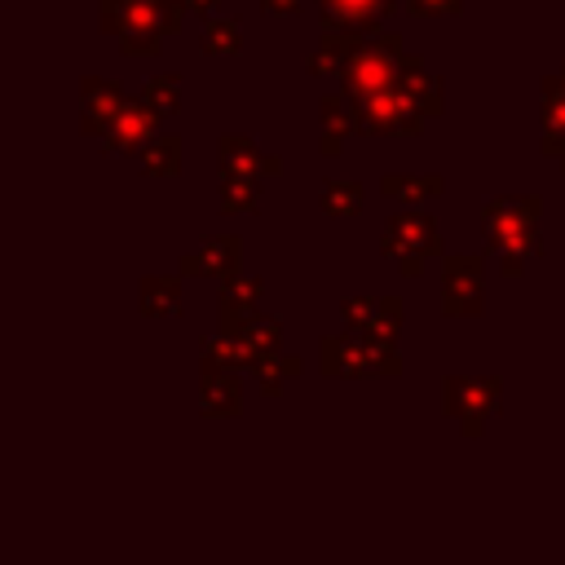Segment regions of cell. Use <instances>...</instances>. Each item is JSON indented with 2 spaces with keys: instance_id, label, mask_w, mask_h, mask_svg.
<instances>
[{
  "instance_id": "obj_1",
  "label": "cell",
  "mask_w": 565,
  "mask_h": 565,
  "mask_svg": "<svg viewBox=\"0 0 565 565\" xmlns=\"http://www.w3.org/2000/svg\"><path fill=\"white\" fill-rule=\"evenodd\" d=\"M539 216H543L539 194H512V199L481 203V234H486V247L499 256L503 278H521L525 265L543 256Z\"/></svg>"
},
{
  "instance_id": "obj_2",
  "label": "cell",
  "mask_w": 565,
  "mask_h": 565,
  "mask_svg": "<svg viewBox=\"0 0 565 565\" xmlns=\"http://www.w3.org/2000/svg\"><path fill=\"white\" fill-rule=\"evenodd\" d=\"M406 66V53H402V35L397 31H380V35H366L358 44V53L349 57V66L340 71V93L362 106L388 88H397V75Z\"/></svg>"
},
{
  "instance_id": "obj_3",
  "label": "cell",
  "mask_w": 565,
  "mask_h": 565,
  "mask_svg": "<svg viewBox=\"0 0 565 565\" xmlns=\"http://www.w3.org/2000/svg\"><path fill=\"white\" fill-rule=\"evenodd\" d=\"M441 406L468 437H481L486 424L503 406V380L499 375H446L441 380Z\"/></svg>"
},
{
  "instance_id": "obj_4",
  "label": "cell",
  "mask_w": 565,
  "mask_h": 565,
  "mask_svg": "<svg viewBox=\"0 0 565 565\" xmlns=\"http://www.w3.org/2000/svg\"><path fill=\"white\" fill-rule=\"evenodd\" d=\"M380 252L406 274L415 278L424 269V260L441 256V230L433 216L424 212H397L384 221V234H380Z\"/></svg>"
},
{
  "instance_id": "obj_5",
  "label": "cell",
  "mask_w": 565,
  "mask_h": 565,
  "mask_svg": "<svg viewBox=\"0 0 565 565\" xmlns=\"http://www.w3.org/2000/svg\"><path fill=\"white\" fill-rule=\"evenodd\" d=\"M318 366L322 375H402V358L393 344L380 340H362V335H327L318 344Z\"/></svg>"
},
{
  "instance_id": "obj_6",
  "label": "cell",
  "mask_w": 565,
  "mask_h": 565,
  "mask_svg": "<svg viewBox=\"0 0 565 565\" xmlns=\"http://www.w3.org/2000/svg\"><path fill=\"white\" fill-rule=\"evenodd\" d=\"M481 282H486V256L459 252L441 260V313L446 318H477L481 305Z\"/></svg>"
},
{
  "instance_id": "obj_7",
  "label": "cell",
  "mask_w": 565,
  "mask_h": 565,
  "mask_svg": "<svg viewBox=\"0 0 565 565\" xmlns=\"http://www.w3.org/2000/svg\"><path fill=\"white\" fill-rule=\"evenodd\" d=\"M340 322L349 335L393 344L402 331V300L397 296H349L340 300Z\"/></svg>"
},
{
  "instance_id": "obj_8",
  "label": "cell",
  "mask_w": 565,
  "mask_h": 565,
  "mask_svg": "<svg viewBox=\"0 0 565 565\" xmlns=\"http://www.w3.org/2000/svg\"><path fill=\"white\" fill-rule=\"evenodd\" d=\"M424 128V115L402 88H388L358 106V132L366 137H415Z\"/></svg>"
},
{
  "instance_id": "obj_9",
  "label": "cell",
  "mask_w": 565,
  "mask_h": 565,
  "mask_svg": "<svg viewBox=\"0 0 565 565\" xmlns=\"http://www.w3.org/2000/svg\"><path fill=\"white\" fill-rule=\"evenodd\" d=\"M177 274L181 278H216V282L243 274V238L238 234H212V238L194 243L190 252H181Z\"/></svg>"
},
{
  "instance_id": "obj_10",
  "label": "cell",
  "mask_w": 565,
  "mask_h": 565,
  "mask_svg": "<svg viewBox=\"0 0 565 565\" xmlns=\"http://www.w3.org/2000/svg\"><path fill=\"white\" fill-rule=\"evenodd\" d=\"M124 106H128V97H124V88L115 79H102V75H84L79 79V119H84L79 128L88 137H102L119 119Z\"/></svg>"
},
{
  "instance_id": "obj_11",
  "label": "cell",
  "mask_w": 565,
  "mask_h": 565,
  "mask_svg": "<svg viewBox=\"0 0 565 565\" xmlns=\"http://www.w3.org/2000/svg\"><path fill=\"white\" fill-rule=\"evenodd\" d=\"M159 110H150L146 102H128L124 110H119V119L102 132V150H110V154H128V150H137L141 154V146H150L154 137H159Z\"/></svg>"
},
{
  "instance_id": "obj_12",
  "label": "cell",
  "mask_w": 565,
  "mask_h": 565,
  "mask_svg": "<svg viewBox=\"0 0 565 565\" xmlns=\"http://www.w3.org/2000/svg\"><path fill=\"white\" fill-rule=\"evenodd\" d=\"M216 163H221V177H252V181L282 172V163L269 150H260L252 137H243V132H225L216 141Z\"/></svg>"
},
{
  "instance_id": "obj_13",
  "label": "cell",
  "mask_w": 565,
  "mask_h": 565,
  "mask_svg": "<svg viewBox=\"0 0 565 565\" xmlns=\"http://www.w3.org/2000/svg\"><path fill=\"white\" fill-rule=\"evenodd\" d=\"M318 4H322V26L358 31V35H380L384 18L397 9V0H318Z\"/></svg>"
},
{
  "instance_id": "obj_14",
  "label": "cell",
  "mask_w": 565,
  "mask_h": 565,
  "mask_svg": "<svg viewBox=\"0 0 565 565\" xmlns=\"http://www.w3.org/2000/svg\"><path fill=\"white\" fill-rule=\"evenodd\" d=\"M199 406L207 419H234L243 411V375L199 366Z\"/></svg>"
},
{
  "instance_id": "obj_15",
  "label": "cell",
  "mask_w": 565,
  "mask_h": 565,
  "mask_svg": "<svg viewBox=\"0 0 565 565\" xmlns=\"http://www.w3.org/2000/svg\"><path fill=\"white\" fill-rule=\"evenodd\" d=\"M322 124H318V150L322 154H340L344 141L358 132V106L344 97V93H327L322 106H318Z\"/></svg>"
},
{
  "instance_id": "obj_16",
  "label": "cell",
  "mask_w": 565,
  "mask_h": 565,
  "mask_svg": "<svg viewBox=\"0 0 565 565\" xmlns=\"http://www.w3.org/2000/svg\"><path fill=\"white\" fill-rule=\"evenodd\" d=\"M539 150L543 154H565V79L561 71L543 79V106H539Z\"/></svg>"
},
{
  "instance_id": "obj_17",
  "label": "cell",
  "mask_w": 565,
  "mask_h": 565,
  "mask_svg": "<svg viewBox=\"0 0 565 565\" xmlns=\"http://www.w3.org/2000/svg\"><path fill=\"white\" fill-rule=\"evenodd\" d=\"M225 335H234L243 349H247V358L256 362V358H265V353H278L282 349V322L278 318H269V313H247V318H238V322H230V327H221Z\"/></svg>"
},
{
  "instance_id": "obj_18",
  "label": "cell",
  "mask_w": 565,
  "mask_h": 565,
  "mask_svg": "<svg viewBox=\"0 0 565 565\" xmlns=\"http://www.w3.org/2000/svg\"><path fill=\"white\" fill-rule=\"evenodd\" d=\"M397 88L415 102V110H419L424 119H437V115L446 110L441 79H437L433 71H424V62H415V57H406V66H402V75H397Z\"/></svg>"
},
{
  "instance_id": "obj_19",
  "label": "cell",
  "mask_w": 565,
  "mask_h": 565,
  "mask_svg": "<svg viewBox=\"0 0 565 565\" xmlns=\"http://www.w3.org/2000/svg\"><path fill=\"white\" fill-rule=\"evenodd\" d=\"M260 291H265V278L260 274H234V278H225L221 282V300H216V322L230 327V322L256 313Z\"/></svg>"
},
{
  "instance_id": "obj_20",
  "label": "cell",
  "mask_w": 565,
  "mask_h": 565,
  "mask_svg": "<svg viewBox=\"0 0 565 565\" xmlns=\"http://www.w3.org/2000/svg\"><path fill=\"white\" fill-rule=\"evenodd\" d=\"M366 35H358V31H335V26H322V40H318V53L309 57V75H335L340 79V71L349 66V57L358 53V44H362Z\"/></svg>"
},
{
  "instance_id": "obj_21",
  "label": "cell",
  "mask_w": 565,
  "mask_h": 565,
  "mask_svg": "<svg viewBox=\"0 0 565 565\" xmlns=\"http://www.w3.org/2000/svg\"><path fill=\"white\" fill-rule=\"evenodd\" d=\"M137 309L146 318H172V313H181V274H146L137 282Z\"/></svg>"
},
{
  "instance_id": "obj_22",
  "label": "cell",
  "mask_w": 565,
  "mask_h": 565,
  "mask_svg": "<svg viewBox=\"0 0 565 565\" xmlns=\"http://www.w3.org/2000/svg\"><path fill=\"white\" fill-rule=\"evenodd\" d=\"M380 194L397 199V203H424V199L446 194V177H437V172H384Z\"/></svg>"
},
{
  "instance_id": "obj_23",
  "label": "cell",
  "mask_w": 565,
  "mask_h": 565,
  "mask_svg": "<svg viewBox=\"0 0 565 565\" xmlns=\"http://www.w3.org/2000/svg\"><path fill=\"white\" fill-rule=\"evenodd\" d=\"M247 371H252V380H256V388H260L265 397H278V393H282V384H287V380H296V375L305 371V358H296V353H282V349H278V353L256 358Z\"/></svg>"
},
{
  "instance_id": "obj_24",
  "label": "cell",
  "mask_w": 565,
  "mask_h": 565,
  "mask_svg": "<svg viewBox=\"0 0 565 565\" xmlns=\"http://www.w3.org/2000/svg\"><path fill=\"white\" fill-rule=\"evenodd\" d=\"M216 207L221 216H256L260 212V181L252 177H221V190H216Z\"/></svg>"
},
{
  "instance_id": "obj_25",
  "label": "cell",
  "mask_w": 565,
  "mask_h": 565,
  "mask_svg": "<svg viewBox=\"0 0 565 565\" xmlns=\"http://www.w3.org/2000/svg\"><path fill=\"white\" fill-rule=\"evenodd\" d=\"M318 203H322V212H327V216H335V221H349V216H358V212H362V203H366V190H362L358 181H344V177H327V181H322V194H318Z\"/></svg>"
},
{
  "instance_id": "obj_26",
  "label": "cell",
  "mask_w": 565,
  "mask_h": 565,
  "mask_svg": "<svg viewBox=\"0 0 565 565\" xmlns=\"http://www.w3.org/2000/svg\"><path fill=\"white\" fill-rule=\"evenodd\" d=\"M199 44H203V53H207V57H234V53L243 49V22H238V18H225V13H216V18H207V22H203Z\"/></svg>"
},
{
  "instance_id": "obj_27",
  "label": "cell",
  "mask_w": 565,
  "mask_h": 565,
  "mask_svg": "<svg viewBox=\"0 0 565 565\" xmlns=\"http://www.w3.org/2000/svg\"><path fill=\"white\" fill-rule=\"evenodd\" d=\"M199 366L203 371H238V366H252V358H247V349L234 335L216 331L212 340L199 344Z\"/></svg>"
},
{
  "instance_id": "obj_28",
  "label": "cell",
  "mask_w": 565,
  "mask_h": 565,
  "mask_svg": "<svg viewBox=\"0 0 565 565\" xmlns=\"http://www.w3.org/2000/svg\"><path fill=\"white\" fill-rule=\"evenodd\" d=\"M141 172L146 177H177L181 172V137L159 132L150 146H141Z\"/></svg>"
},
{
  "instance_id": "obj_29",
  "label": "cell",
  "mask_w": 565,
  "mask_h": 565,
  "mask_svg": "<svg viewBox=\"0 0 565 565\" xmlns=\"http://www.w3.org/2000/svg\"><path fill=\"white\" fill-rule=\"evenodd\" d=\"M141 102L150 110H159L163 119L181 110V75H150L146 88H141Z\"/></svg>"
},
{
  "instance_id": "obj_30",
  "label": "cell",
  "mask_w": 565,
  "mask_h": 565,
  "mask_svg": "<svg viewBox=\"0 0 565 565\" xmlns=\"http://www.w3.org/2000/svg\"><path fill=\"white\" fill-rule=\"evenodd\" d=\"M406 9L419 18H450L463 9V0H406Z\"/></svg>"
},
{
  "instance_id": "obj_31",
  "label": "cell",
  "mask_w": 565,
  "mask_h": 565,
  "mask_svg": "<svg viewBox=\"0 0 565 565\" xmlns=\"http://www.w3.org/2000/svg\"><path fill=\"white\" fill-rule=\"evenodd\" d=\"M185 9H194V13H203V22H207V18H216V9H221V0H185Z\"/></svg>"
},
{
  "instance_id": "obj_32",
  "label": "cell",
  "mask_w": 565,
  "mask_h": 565,
  "mask_svg": "<svg viewBox=\"0 0 565 565\" xmlns=\"http://www.w3.org/2000/svg\"><path fill=\"white\" fill-rule=\"evenodd\" d=\"M265 4V13H296L305 0H260Z\"/></svg>"
},
{
  "instance_id": "obj_33",
  "label": "cell",
  "mask_w": 565,
  "mask_h": 565,
  "mask_svg": "<svg viewBox=\"0 0 565 565\" xmlns=\"http://www.w3.org/2000/svg\"><path fill=\"white\" fill-rule=\"evenodd\" d=\"M561 172H565V154H561Z\"/></svg>"
},
{
  "instance_id": "obj_34",
  "label": "cell",
  "mask_w": 565,
  "mask_h": 565,
  "mask_svg": "<svg viewBox=\"0 0 565 565\" xmlns=\"http://www.w3.org/2000/svg\"><path fill=\"white\" fill-rule=\"evenodd\" d=\"M561 79H565V66H561Z\"/></svg>"
}]
</instances>
